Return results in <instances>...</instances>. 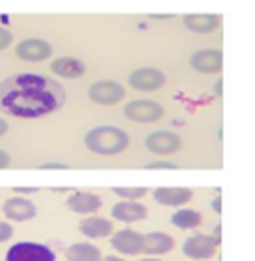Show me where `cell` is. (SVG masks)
<instances>
[{"instance_id": "obj_16", "label": "cell", "mask_w": 255, "mask_h": 261, "mask_svg": "<svg viewBox=\"0 0 255 261\" xmlns=\"http://www.w3.org/2000/svg\"><path fill=\"white\" fill-rule=\"evenodd\" d=\"M172 247H174V240L168 233L152 231V233H146L143 238V249L141 251L150 255V257H159V255L168 253Z\"/></svg>"}, {"instance_id": "obj_20", "label": "cell", "mask_w": 255, "mask_h": 261, "mask_svg": "<svg viewBox=\"0 0 255 261\" xmlns=\"http://www.w3.org/2000/svg\"><path fill=\"white\" fill-rule=\"evenodd\" d=\"M67 261H101V249L89 242H80L67 247L65 251Z\"/></svg>"}, {"instance_id": "obj_4", "label": "cell", "mask_w": 255, "mask_h": 261, "mask_svg": "<svg viewBox=\"0 0 255 261\" xmlns=\"http://www.w3.org/2000/svg\"><path fill=\"white\" fill-rule=\"evenodd\" d=\"M6 261H56L54 249L40 242H16L6 251Z\"/></svg>"}, {"instance_id": "obj_8", "label": "cell", "mask_w": 255, "mask_h": 261, "mask_svg": "<svg viewBox=\"0 0 255 261\" xmlns=\"http://www.w3.org/2000/svg\"><path fill=\"white\" fill-rule=\"evenodd\" d=\"M52 44L42 40V38H26L22 42H18L16 46V58L22 62H30V64H40L46 62L52 56Z\"/></svg>"}, {"instance_id": "obj_31", "label": "cell", "mask_w": 255, "mask_h": 261, "mask_svg": "<svg viewBox=\"0 0 255 261\" xmlns=\"http://www.w3.org/2000/svg\"><path fill=\"white\" fill-rule=\"evenodd\" d=\"M101 261H125L123 257H117V255H107V257H101Z\"/></svg>"}, {"instance_id": "obj_33", "label": "cell", "mask_w": 255, "mask_h": 261, "mask_svg": "<svg viewBox=\"0 0 255 261\" xmlns=\"http://www.w3.org/2000/svg\"><path fill=\"white\" fill-rule=\"evenodd\" d=\"M137 261H160L159 257H150V255H148V257H143V259H137Z\"/></svg>"}, {"instance_id": "obj_25", "label": "cell", "mask_w": 255, "mask_h": 261, "mask_svg": "<svg viewBox=\"0 0 255 261\" xmlns=\"http://www.w3.org/2000/svg\"><path fill=\"white\" fill-rule=\"evenodd\" d=\"M148 170H172L176 168L174 163H168V161H155V163H148L146 164Z\"/></svg>"}, {"instance_id": "obj_14", "label": "cell", "mask_w": 255, "mask_h": 261, "mask_svg": "<svg viewBox=\"0 0 255 261\" xmlns=\"http://www.w3.org/2000/svg\"><path fill=\"white\" fill-rule=\"evenodd\" d=\"M65 206L73 214L89 216V214H95L97 210H101L103 200L97 194H91V192H75L65 200Z\"/></svg>"}, {"instance_id": "obj_9", "label": "cell", "mask_w": 255, "mask_h": 261, "mask_svg": "<svg viewBox=\"0 0 255 261\" xmlns=\"http://www.w3.org/2000/svg\"><path fill=\"white\" fill-rule=\"evenodd\" d=\"M166 82V75L157 67H139L129 75V85L135 91H157Z\"/></svg>"}, {"instance_id": "obj_29", "label": "cell", "mask_w": 255, "mask_h": 261, "mask_svg": "<svg viewBox=\"0 0 255 261\" xmlns=\"http://www.w3.org/2000/svg\"><path fill=\"white\" fill-rule=\"evenodd\" d=\"M214 93H216V95H222L223 93V82L222 80H218V82L214 83Z\"/></svg>"}, {"instance_id": "obj_32", "label": "cell", "mask_w": 255, "mask_h": 261, "mask_svg": "<svg viewBox=\"0 0 255 261\" xmlns=\"http://www.w3.org/2000/svg\"><path fill=\"white\" fill-rule=\"evenodd\" d=\"M16 192H22V194H30V192H36V188H18Z\"/></svg>"}, {"instance_id": "obj_10", "label": "cell", "mask_w": 255, "mask_h": 261, "mask_svg": "<svg viewBox=\"0 0 255 261\" xmlns=\"http://www.w3.org/2000/svg\"><path fill=\"white\" fill-rule=\"evenodd\" d=\"M190 65L194 71L204 73V75L220 73L223 67V54L220 49H214V48L198 49L196 54H192Z\"/></svg>"}, {"instance_id": "obj_19", "label": "cell", "mask_w": 255, "mask_h": 261, "mask_svg": "<svg viewBox=\"0 0 255 261\" xmlns=\"http://www.w3.org/2000/svg\"><path fill=\"white\" fill-rule=\"evenodd\" d=\"M220 22L222 20H220V16H216V14H188V16H184L186 30L196 34L214 32V30H218Z\"/></svg>"}, {"instance_id": "obj_15", "label": "cell", "mask_w": 255, "mask_h": 261, "mask_svg": "<svg viewBox=\"0 0 255 261\" xmlns=\"http://www.w3.org/2000/svg\"><path fill=\"white\" fill-rule=\"evenodd\" d=\"M49 69H52V73H56L64 80H78V77L85 75V64L78 58H71V56L56 58L49 65Z\"/></svg>"}, {"instance_id": "obj_11", "label": "cell", "mask_w": 255, "mask_h": 261, "mask_svg": "<svg viewBox=\"0 0 255 261\" xmlns=\"http://www.w3.org/2000/svg\"><path fill=\"white\" fill-rule=\"evenodd\" d=\"M2 214L10 220V222H28L36 218V206H34L32 200L28 198H22V196H12L4 202L2 206Z\"/></svg>"}, {"instance_id": "obj_21", "label": "cell", "mask_w": 255, "mask_h": 261, "mask_svg": "<svg viewBox=\"0 0 255 261\" xmlns=\"http://www.w3.org/2000/svg\"><path fill=\"white\" fill-rule=\"evenodd\" d=\"M170 224L180 229H194L202 224V214L190 210V208H180L172 214Z\"/></svg>"}, {"instance_id": "obj_5", "label": "cell", "mask_w": 255, "mask_h": 261, "mask_svg": "<svg viewBox=\"0 0 255 261\" xmlns=\"http://www.w3.org/2000/svg\"><path fill=\"white\" fill-rule=\"evenodd\" d=\"M144 147L148 152H155L159 156H168V154H174L182 147V139L178 137V133L174 130H152L146 135L144 139Z\"/></svg>"}, {"instance_id": "obj_3", "label": "cell", "mask_w": 255, "mask_h": 261, "mask_svg": "<svg viewBox=\"0 0 255 261\" xmlns=\"http://www.w3.org/2000/svg\"><path fill=\"white\" fill-rule=\"evenodd\" d=\"M123 115L129 121L150 125L164 117V107L159 101H152V99H133L123 107Z\"/></svg>"}, {"instance_id": "obj_2", "label": "cell", "mask_w": 255, "mask_h": 261, "mask_svg": "<svg viewBox=\"0 0 255 261\" xmlns=\"http://www.w3.org/2000/svg\"><path fill=\"white\" fill-rule=\"evenodd\" d=\"M83 143H85L87 150L93 154L115 156V154H121L129 147V135L119 127L101 125V127L87 130Z\"/></svg>"}, {"instance_id": "obj_30", "label": "cell", "mask_w": 255, "mask_h": 261, "mask_svg": "<svg viewBox=\"0 0 255 261\" xmlns=\"http://www.w3.org/2000/svg\"><path fill=\"white\" fill-rule=\"evenodd\" d=\"M6 133H8V121L0 117V137H2V135H6Z\"/></svg>"}, {"instance_id": "obj_1", "label": "cell", "mask_w": 255, "mask_h": 261, "mask_svg": "<svg viewBox=\"0 0 255 261\" xmlns=\"http://www.w3.org/2000/svg\"><path fill=\"white\" fill-rule=\"evenodd\" d=\"M64 101L62 85L38 73H20L0 83V107L14 117H44Z\"/></svg>"}, {"instance_id": "obj_7", "label": "cell", "mask_w": 255, "mask_h": 261, "mask_svg": "<svg viewBox=\"0 0 255 261\" xmlns=\"http://www.w3.org/2000/svg\"><path fill=\"white\" fill-rule=\"evenodd\" d=\"M125 87L113 80L95 82L89 87V99L97 105H117L125 99Z\"/></svg>"}, {"instance_id": "obj_26", "label": "cell", "mask_w": 255, "mask_h": 261, "mask_svg": "<svg viewBox=\"0 0 255 261\" xmlns=\"http://www.w3.org/2000/svg\"><path fill=\"white\" fill-rule=\"evenodd\" d=\"M40 168H44V170H65V168H69V166L64 163H46V164H42Z\"/></svg>"}, {"instance_id": "obj_24", "label": "cell", "mask_w": 255, "mask_h": 261, "mask_svg": "<svg viewBox=\"0 0 255 261\" xmlns=\"http://www.w3.org/2000/svg\"><path fill=\"white\" fill-rule=\"evenodd\" d=\"M12 236H14V228L8 222H0V244L8 242Z\"/></svg>"}, {"instance_id": "obj_6", "label": "cell", "mask_w": 255, "mask_h": 261, "mask_svg": "<svg viewBox=\"0 0 255 261\" xmlns=\"http://www.w3.org/2000/svg\"><path fill=\"white\" fill-rule=\"evenodd\" d=\"M218 244H220V238H216V236H210V233H196V236L188 238V240L182 244V253L194 261L210 259V257L216 253Z\"/></svg>"}, {"instance_id": "obj_13", "label": "cell", "mask_w": 255, "mask_h": 261, "mask_svg": "<svg viewBox=\"0 0 255 261\" xmlns=\"http://www.w3.org/2000/svg\"><path fill=\"white\" fill-rule=\"evenodd\" d=\"M113 220L123 222V224H135L146 218V206L141 202H131V200H121L111 208Z\"/></svg>"}, {"instance_id": "obj_28", "label": "cell", "mask_w": 255, "mask_h": 261, "mask_svg": "<svg viewBox=\"0 0 255 261\" xmlns=\"http://www.w3.org/2000/svg\"><path fill=\"white\" fill-rule=\"evenodd\" d=\"M212 208H214V212L216 214H222V198H214Z\"/></svg>"}, {"instance_id": "obj_27", "label": "cell", "mask_w": 255, "mask_h": 261, "mask_svg": "<svg viewBox=\"0 0 255 261\" xmlns=\"http://www.w3.org/2000/svg\"><path fill=\"white\" fill-rule=\"evenodd\" d=\"M8 166H10V154L0 148V170L2 168H8Z\"/></svg>"}, {"instance_id": "obj_18", "label": "cell", "mask_w": 255, "mask_h": 261, "mask_svg": "<svg viewBox=\"0 0 255 261\" xmlns=\"http://www.w3.org/2000/svg\"><path fill=\"white\" fill-rule=\"evenodd\" d=\"M155 200L160 206H168V208H180L186 202L192 200V190L190 188H157L155 192Z\"/></svg>"}, {"instance_id": "obj_17", "label": "cell", "mask_w": 255, "mask_h": 261, "mask_svg": "<svg viewBox=\"0 0 255 261\" xmlns=\"http://www.w3.org/2000/svg\"><path fill=\"white\" fill-rule=\"evenodd\" d=\"M80 231L89 240H101V238L111 236L115 229H113L111 220L101 218V216H89L80 224Z\"/></svg>"}, {"instance_id": "obj_12", "label": "cell", "mask_w": 255, "mask_h": 261, "mask_svg": "<svg viewBox=\"0 0 255 261\" xmlns=\"http://www.w3.org/2000/svg\"><path fill=\"white\" fill-rule=\"evenodd\" d=\"M111 247L121 255H139L143 249V236L135 229H119L111 233Z\"/></svg>"}, {"instance_id": "obj_22", "label": "cell", "mask_w": 255, "mask_h": 261, "mask_svg": "<svg viewBox=\"0 0 255 261\" xmlns=\"http://www.w3.org/2000/svg\"><path fill=\"white\" fill-rule=\"evenodd\" d=\"M113 194L119 196L121 200H131V202H137L144 198L146 194V188H129V186H117L113 188Z\"/></svg>"}, {"instance_id": "obj_23", "label": "cell", "mask_w": 255, "mask_h": 261, "mask_svg": "<svg viewBox=\"0 0 255 261\" xmlns=\"http://www.w3.org/2000/svg\"><path fill=\"white\" fill-rule=\"evenodd\" d=\"M12 42H14V36H12V32H10L8 28L0 26V51L8 48V46H10Z\"/></svg>"}]
</instances>
